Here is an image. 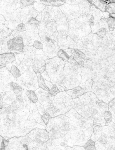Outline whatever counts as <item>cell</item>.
I'll list each match as a JSON object with an SVG mask.
<instances>
[{
    "instance_id": "1",
    "label": "cell",
    "mask_w": 115,
    "mask_h": 150,
    "mask_svg": "<svg viewBox=\"0 0 115 150\" xmlns=\"http://www.w3.org/2000/svg\"><path fill=\"white\" fill-rule=\"evenodd\" d=\"M7 46L11 51H18L22 52L24 50V39L21 35H19L7 41Z\"/></svg>"
},
{
    "instance_id": "2",
    "label": "cell",
    "mask_w": 115,
    "mask_h": 150,
    "mask_svg": "<svg viewBox=\"0 0 115 150\" xmlns=\"http://www.w3.org/2000/svg\"><path fill=\"white\" fill-rule=\"evenodd\" d=\"M32 68L36 74L43 73L46 70L45 62L39 59H34L32 62Z\"/></svg>"
},
{
    "instance_id": "3",
    "label": "cell",
    "mask_w": 115,
    "mask_h": 150,
    "mask_svg": "<svg viewBox=\"0 0 115 150\" xmlns=\"http://www.w3.org/2000/svg\"><path fill=\"white\" fill-rule=\"evenodd\" d=\"M1 64H6L10 62H13L15 60V54L12 53H5L1 54Z\"/></svg>"
},
{
    "instance_id": "4",
    "label": "cell",
    "mask_w": 115,
    "mask_h": 150,
    "mask_svg": "<svg viewBox=\"0 0 115 150\" xmlns=\"http://www.w3.org/2000/svg\"><path fill=\"white\" fill-rule=\"evenodd\" d=\"M67 93L71 96L72 98H79V96L83 95L85 93V90L80 86H77L72 90L68 91Z\"/></svg>"
},
{
    "instance_id": "5",
    "label": "cell",
    "mask_w": 115,
    "mask_h": 150,
    "mask_svg": "<svg viewBox=\"0 0 115 150\" xmlns=\"http://www.w3.org/2000/svg\"><path fill=\"white\" fill-rule=\"evenodd\" d=\"M11 89L14 92L17 98H20L22 97V88L18 84L15 82H11L10 83Z\"/></svg>"
},
{
    "instance_id": "6",
    "label": "cell",
    "mask_w": 115,
    "mask_h": 150,
    "mask_svg": "<svg viewBox=\"0 0 115 150\" xmlns=\"http://www.w3.org/2000/svg\"><path fill=\"white\" fill-rule=\"evenodd\" d=\"M105 11L110 14V17L115 18V3H109L107 6Z\"/></svg>"
},
{
    "instance_id": "7",
    "label": "cell",
    "mask_w": 115,
    "mask_h": 150,
    "mask_svg": "<svg viewBox=\"0 0 115 150\" xmlns=\"http://www.w3.org/2000/svg\"><path fill=\"white\" fill-rule=\"evenodd\" d=\"M38 77V85L40 88H41L45 91H49V88L47 87V86L46 85L45 83V80H44V78L42 77L41 74H39L37 76Z\"/></svg>"
},
{
    "instance_id": "8",
    "label": "cell",
    "mask_w": 115,
    "mask_h": 150,
    "mask_svg": "<svg viewBox=\"0 0 115 150\" xmlns=\"http://www.w3.org/2000/svg\"><path fill=\"white\" fill-rule=\"evenodd\" d=\"M58 56L64 61H67L69 59L70 56L68 55L64 49H60L58 52Z\"/></svg>"
},
{
    "instance_id": "9",
    "label": "cell",
    "mask_w": 115,
    "mask_h": 150,
    "mask_svg": "<svg viewBox=\"0 0 115 150\" xmlns=\"http://www.w3.org/2000/svg\"><path fill=\"white\" fill-rule=\"evenodd\" d=\"M10 72L12 74L14 78H18L21 76L20 71V69L16 67L15 65H12L10 69Z\"/></svg>"
},
{
    "instance_id": "10",
    "label": "cell",
    "mask_w": 115,
    "mask_h": 150,
    "mask_svg": "<svg viewBox=\"0 0 115 150\" xmlns=\"http://www.w3.org/2000/svg\"><path fill=\"white\" fill-rule=\"evenodd\" d=\"M106 124H109L112 121V115L110 110H106L102 113Z\"/></svg>"
},
{
    "instance_id": "11",
    "label": "cell",
    "mask_w": 115,
    "mask_h": 150,
    "mask_svg": "<svg viewBox=\"0 0 115 150\" xmlns=\"http://www.w3.org/2000/svg\"><path fill=\"white\" fill-rule=\"evenodd\" d=\"M60 92V91L58 88L57 85H54L53 88L49 90L48 91V96L50 97H54Z\"/></svg>"
},
{
    "instance_id": "12",
    "label": "cell",
    "mask_w": 115,
    "mask_h": 150,
    "mask_svg": "<svg viewBox=\"0 0 115 150\" xmlns=\"http://www.w3.org/2000/svg\"><path fill=\"white\" fill-rule=\"evenodd\" d=\"M27 24L28 25L32 26L35 27H37L39 26L40 25V22L37 21V20L33 18V17H30L29 20L27 21Z\"/></svg>"
},
{
    "instance_id": "13",
    "label": "cell",
    "mask_w": 115,
    "mask_h": 150,
    "mask_svg": "<svg viewBox=\"0 0 115 150\" xmlns=\"http://www.w3.org/2000/svg\"><path fill=\"white\" fill-rule=\"evenodd\" d=\"M27 98L32 103H36L38 101V99L36 93L34 91L32 90L29 94L27 95Z\"/></svg>"
},
{
    "instance_id": "14",
    "label": "cell",
    "mask_w": 115,
    "mask_h": 150,
    "mask_svg": "<svg viewBox=\"0 0 115 150\" xmlns=\"http://www.w3.org/2000/svg\"><path fill=\"white\" fill-rule=\"evenodd\" d=\"M106 21L109 27L112 29H115V18L110 17L106 19Z\"/></svg>"
},
{
    "instance_id": "15",
    "label": "cell",
    "mask_w": 115,
    "mask_h": 150,
    "mask_svg": "<svg viewBox=\"0 0 115 150\" xmlns=\"http://www.w3.org/2000/svg\"><path fill=\"white\" fill-rule=\"evenodd\" d=\"M34 1H19V4H20L21 8H23L26 6L32 5Z\"/></svg>"
},
{
    "instance_id": "16",
    "label": "cell",
    "mask_w": 115,
    "mask_h": 150,
    "mask_svg": "<svg viewBox=\"0 0 115 150\" xmlns=\"http://www.w3.org/2000/svg\"><path fill=\"white\" fill-rule=\"evenodd\" d=\"M33 46L36 49H39V50H42L44 49V45L41 42L38 40L34 41L33 43Z\"/></svg>"
},
{
    "instance_id": "17",
    "label": "cell",
    "mask_w": 115,
    "mask_h": 150,
    "mask_svg": "<svg viewBox=\"0 0 115 150\" xmlns=\"http://www.w3.org/2000/svg\"><path fill=\"white\" fill-rule=\"evenodd\" d=\"M51 117V116L50 115V114L49 113H48V112H46L45 114H43V115L41 116V118L43 120V121H44L45 124L47 125L48 122H49V120L50 119Z\"/></svg>"
},
{
    "instance_id": "18",
    "label": "cell",
    "mask_w": 115,
    "mask_h": 150,
    "mask_svg": "<svg viewBox=\"0 0 115 150\" xmlns=\"http://www.w3.org/2000/svg\"><path fill=\"white\" fill-rule=\"evenodd\" d=\"M106 32V29L104 28H100V29H99V30L97 31V34L101 38H103L105 36Z\"/></svg>"
},
{
    "instance_id": "19",
    "label": "cell",
    "mask_w": 115,
    "mask_h": 150,
    "mask_svg": "<svg viewBox=\"0 0 115 150\" xmlns=\"http://www.w3.org/2000/svg\"><path fill=\"white\" fill-rule=\"evenodd\" d=\"M26 27L24 23H20L16 27V30L17 31L21 32H24L26 30Z\"/></svg>"
},
{
    "instance_id": "20",
    "label": "cell",
    "mask_w": 115,
    "mask_h": 150,
    "mask_svg": "<svg viewBox=\"0 0 115 150\" xmlns=\"http://www.w3.org/2000/svg\"><path fill=\"white\" fill-rule=\"evenodd\" d=\"M85 146H95V142L92 139H90L87 141L85 144Z\"/></svg>"
},
{
    "instance_id": "21",
    "label": "cell",
    "mask_w": 115,
    "mask_h": 150,
    "mask_svg": "<svg viewBox=\"0 0 115 150\" xmlns=\"http://www.w3.org/2000/svg\"><path fill=\"white\" fill-rule=\"evenodd\" d=\"M85 150H97L95 146H84Z\"/></svg>"
},
{
    "instance_id": "22",
    "label": "cell",
    "mask_w": 115,
    "mask_h": 150,
    "mask_svg": "<svg viewBox=\"0 0 115 150\" xmlns=\"http://www.w3.org/2000/svg\"><path fill=\"white\" fill-rule=\"evenodd\" d=\"M77 63H78V65H79L80 68H83L85 67V62H84L83 60L79 61V62H77Z\"/></svg>"
},
{
    "instance_id": "23",
    "label": "cell",
    "mask_w": 115,
    "mask_h": 150,
    "mask_svg": "<svg viewBox=\"0 0 115 150\" xmlns=\"http://www.w3.org/2000/svg\"><path fill=\"white\" fill-rule=\"evenodd\" d=\"M89 25L90 26L94 25V17L93 16H92L90 18V20H89Z\"/></svg>"
},
{
    "instance_id": "24",
    "label": "cell",
    "mask_w": 115,
    "mask_h": 150,
    "mask_svg": "<svg viewBox=\"0 0 115 150\" xmlns=\"http://www.w3.org/2000/svg\"><path fill=\"white\" fill-rule=\"evenodd\" d=\"M42 77H43V78H44L45 79H46V80H50V79H49V77H48V75H47V72H46V71H45L44 72H43L42 73V74H41Z\"/></svg>"
},
{
    "instance_id": "25",
    "label": "cell",
    "mask_w": 115,
    "mask_h": 150,
    "mask_svg": "<svg viewBox=\"0 0 115 150\" xmlns=\"http://www.w3.org/2000/svg\"><path fill=\"white\" fill-rule=\"evenodd\" d=\"M58 88H59V90L60 91H65V88H63V87H62L61 85H57Z\"/></svg>"
},
{
    "instance_id": "26",
    "label": "cell",
    "mask_w": 115,
    "mask_h": 150,
    "mask_svg": "<svg viewBox=\"0 0 115 150\" xmlns=\"http://www.w3.org/2000/svg\"><path fill=\"white\" fill-rule=\"evenodd\" d=\"M60 145L62 146H65V142H61Z\"/></svg>"
},
{
    "instance_id": "27",
    "label": "cell",
    "mask_w": 115,
    "mask_h": 150,
    "mask_svg": "<svg viewBox=\"0 0 115 150\" xmlns=\"http://www.w3.org/2000/svg\"><path fill=\"white\" fill-rule=\"evenodd\" d=\"M45 150H49V148H48V147L47 146H46V148H45Z\"/></svg>"
}]
</instances>
